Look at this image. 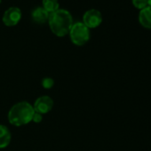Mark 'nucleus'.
Returning a JSON list of instances; mask_svg holds the SVG:
<instances>
[{
	"instance_id": "9b49d317",
	"label": "nucleus",
	"mask_w": 151,
	"mask_h": 151,
	"mask_svg": "<svg viewBox=\"0 0 151 151\" xmlns=\"http://www.w3.org/2000/svg\"><path fill=\"white\" fill-rule=\"evenodd\" d=\"M41 86L44 89H46V90H49V89H52L54 86V80L52 78H44L42 80H41Z\"/></svg>"
},
{
	"instance_id": "f257e3e1",
	"label": "nucleus",
	"mask_w": 151,
	"mask_h": 151,
	"mask_svg": "<svg viewBox=\"0 0 151 151\" xmlns=\"http://www.w3.org/2000/svg\"><path fill=\"white\" fill-rule=\"evenodd\" d=\"M47 22L51 31L55 36L62 37L68 35V32L73 25V18L68 10L58 9L54 13L50 14Z\"/></svg>"
},
{
	"instance_id": "9d476101",
	"label": "nucleus",
	"mask_w": 151,
	"mask_h": 151,
	"mask_svg": "<svg viewBox=\"0 0 151 151\" xmlns=\"http://www.w3.org/2000/svg\"><path fill=\"white\" fill-rule=\"evenodd\" d=\"M43 4V8L49 14L54 13L55 11H57L60 6L59 1L58 0H43L42 1Z\"/></svg>"
},
{
	"instance_id": "2eb2a0df",
	"label": "nucleus",
	"mask_w": 151,
	"mask_h": 151,
	"mask_svg": "<svg viewBox=\"0 0 151 151\" xmlns=\"http://www.w3.org/2000/svg\"><path fill=\"white\" fill-rule=\"evenodd\" d=\"M1 2H2V0H0V4H1Z\"/></svg>"
},
{
	"instance_id": "f8f14e48",
	"label": "nucleus",
	"mask_w": 151,
	"mask_h": 151,
	"mask_svg": "<svg viewBox=\"0 0 151 151\" xmlns=\"http://www.w3.org/2000/svg\"><path fill=\"white\" fill-rule=\"evenodd\" d=\"M132 2L134 7L139 10L147 6V0H132Z\"/></svg>"
},
{
	"instance_id": "20e7f679",
	"label": "nucleus",
	"mask_w": 151,
	"mask_h": 151,
	"mask_svg": "<svg viewBox=\"0 0 151 151\" xmlns=\"http://www.w3.org/2000/svg\"><path fill=\"white\" fill-rule=\"evenodd\" d=\"M88 29H95L102 22V15L97 9H90L83 15L82 22Z\"/></svg>"
},
{
	"instance_id": "6e6552de",
	"label": "nucleus",
	"mask_w": 151,
	"mask_h": 151,
	"mask_svg": "<svg viewBox=\"0 0 151 151\" xmlns=\"http://www.w3.org/2000/svg\"><path fill=\"white\" fill-rule=\"evenodd\" d=\"M50 14L47 13L43 7H37L32 11L31 18L34 22L37 24H43L48 22Z\"/></svg>"
},
{
	"instance_id": "423d86ee",
	"label": "nucleus",
	"mask_w": 151,
	"mask_h": 151,
	"mask_svg": "<svg viewBox=\"0 0 151 151\" xmlns=\"http://www.w3.org/2000/svg\"><path fill=\"white\" fill-rule=\"evenodd\" d=\"M22 16V14L21 9L18 7L13 6V7L8 8L5 12L3 15V22L7 27H14V26H16L20 22Z\"/></svg>"
},
{
	"instance_id": "7ed1b4c3",
	"label": "nucleus",
	"mask_w": 151,
	"mask_h": 151,
	"mask_svg": "<svg viewBox=\"0 0 151 151\" xmlns=\"http://www.w3.org/2000/svg\"><path fill=\"white\" fill-rule=\"evenodd\" d=\"M68 35L71 42L78 46H82L86 45L89 41L91 37L90 29H88L83 22L73 23Z\"/></svg>"
},
{
	"instance_id": "0eeeda50",
	"label": "nucleus",
	"mask_w": 151,
	"mask_h": 151,
	"mask_svg": "<svg viewBox=\"0 0 151 151\" xmlns=\"http://www.w3.org/2000/svg\"><path fill=\"white\" fill-rule=\"evenodd\" d=\"M139 24L147 29H151V6H146L139 13Z\"/></svg>"
},
{
	"instance_id": "39448f33",
	"label": "nucleus",
	"mask_w": 151,
	"mask_h": 151,
	"mask_svg": "<svg viewBox=\"0 0 151 151\" xmlns=\"http://www.w3.org/2000/svg\"><path fill=\"white\" fill-rule=\"evenodd\" d=\"M34 111L41 115L49 113L53 108V101L50 96L43 95L38 97L32 105Z\"/></svg>"
},
{
	"instance_id": "1a4fd4ad",
	"label": "nucleus",
	"mask_w": 151,
	"mask_h": 151,
	"mask_svg": "<svg viewBox=\"0 0 151 151\" xmlns=\"http://www.w3.org/2000/svg\"><path fill=\"white\" fill-rule=\"evenodd\" d=\"M12 139V133L7 126L0 124V149L9 146Z\"/></svg>"
},
{
	"instance_id": "4468645a",
	"label": "nucleus",
	"mask_w": 151,
	"mask_h": 151,
	"mask_svg": "<svg viewBox=\"0 0 151 151\" xmlns=\"http://www.w3.org/2000/svg\"><path fill=\"white\" fill-rule=\"evenodd\" d=\"M147 6H151V0H147Z\"/></svg>"
},
{
	"instance_id": "f03ea898",
	"label": "nucleus",
	"mask_w": 151,
	"mask_h": 151,
	"mask_svg": "<svg viewBox=\"0 0 151 151\" xmlns=\"http://www.w3.org/2000/svg\"><path fill=\"white\" fill-rule=\"evenodd\" d=\"M35 114L33 106L26 101H19L12 106L7 114L8 121L14 126H23L32 122V117Z\"/></svg>"
},
{
	"instance_id": "ddd939ff",
	"label": "nucleus",
	"mask_w": 151,
	"mask_h": 151,
	"mask_svg": "<svg viewBox=\"0 0 151 151\" xmlns=\"http://www.w3.org/2000/svg\"><path fill=\"white\" fill-rule=\"evenodd\" d=\"M42 120H43V115L35 112V114H34V116L32 117V122H34L36 124H39V123L42 122Z\"/></svg>"
}]
</instances>
